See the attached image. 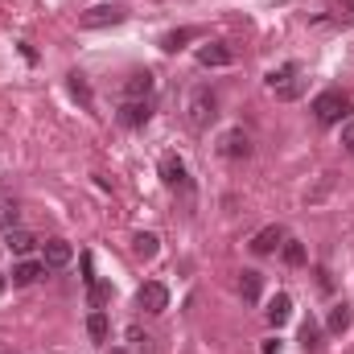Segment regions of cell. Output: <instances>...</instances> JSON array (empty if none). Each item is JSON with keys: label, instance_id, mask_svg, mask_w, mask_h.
Instances as JSON below:
<instances>
[{"label": "cell", "instance_id": "obj_3", "mask_svg": "<svg viewBox=\"0 0 354 354\" xmlns=\"http://www.w3.org/2000/svg\"><path fill=\"white\" fill-rule=\"evenodd\" d=\"M313 115H317V124H342V120H351V95H342V91H322V95L313 99Z\"/></svg>", "mask_w": 354, "mask_h": 354}, {"label": "cell", "instance_id": "obj_16", "mask_svg": "<svg viewBox=\"0 0 354 354\" xmlns=\"http://www.w3.org/2000/svg\"><path fill=\"white\" fill-rule=\"evenodd\" d=\"M198 33H202V29H194V25H181V29H169V33L161 37V50H165V54H177V50H181L185 41H194Z\"/></svg>", "mask_w": 354, "mask_h": 354}, {"label": "cell", "instance_id": "obj_19", "mask_svg": "<svg viewBox=\"0 0 354 354\" xmlns=\"http://www.w3.org/2000/svg\"><path fill=\"white\" fill-rule=\"evenodd\" d=\"M239 292H243L248 305H256V301H260V272H243V276H239Z\"/></svg>", "mask_w": 354, "mask_h": 354}, {"label": "cell", "instance_id": "obj_30", "mask_svg": "<svg viewBox=\"0 0 354 354\" xmlns=\"http://www.w3.org/2000/svg\"><path fill=\"white\" fill-rule=\"evenodd\" d=\"M107 354H128V351H107Z\"/></svg>", "mask_w": 354, "mask_h": 354}, {"label": "cell", "instance_id": "obj_9", "mask_svg": "<svg viewBox=\"0 0 354 354\" xmlns=\"http://www.w3.org/2000/svg\"><path fill=\"white\" fill-rule=\"evenodd\" d=\"M75 260V248L66 243V239H46V248H41V264L46 268H66Z\"/></svg>", "mask_w": 354, "mask_h": 354}, {"label": "cell", "instance_id": "obj_8", "mask_svg": "<svg viewBox=\"0 0 354 354\" xmlns=\"http://www.w3.org/2000/svg\"><path fill=\"white\" fill-rule=\"evenodd\" d=\"M157 169H161V181H165L169 189H189V174H185V161H181L177 153H165Z\"/></svg>", "mask_w": 354, "mask_h": 354}, {"label": "cell", "instance_id": "obj_26", "mask_svg": "<svg viewBox=\"0 0 354 354\" xmlns=\"http://www.w3.org/2000/svg\"><path fill=\"white\" fill-rule=\"evenodd\" d=\"M334 12H338V21H346V25H351V21H354V0H338V4H334Z\"/></svg>", "mask_w": 354, "mask_h": 354}, {"label": "cell", "instance_id": "obj_24", "mask_svg": "<svg viewBox=\"0 0 354 354\" xmlns=\"http://www.w3.org/2000/svg\"><path fill=\"white\" fill-rule=\"evenodd\" d=\"M301 346L305 351H317V322H305L301 326Z\"/></svg>", "mask_w": 354, "mask_h": 354}, {"label": "cell", "instance_id": "obj_29", "mask_svg": "<svg viewBox=\"0 0 354 354\" xmlns=\"http://www.w3.org/2000/svg\"><path fill=\"white\" fill-rule=\"evenodd\" d=\"M0 292H4V272H0Z\"/></svg>", "mask_w": 354, "mask_h": 354}, {"label": "cell", "instance_id": "obj_20", "mask_svg": "<svg viewBox=\"0 0 354 354\" xmlns=\"http://www.w3.org/2000/svg\"><path fill=\"white\" fill-rule=\"evenodd\" d=\"M66 83H71V95L83 103V107H91V87H87V75H79V71H71L66 75Z\"/></svg>", "mask_w": 354, "mask_h": 354}, {"label": "cell", "instance_id": "obj_17", "mask_svg": "<svg viewBox=\"0 0 354 354\" xmlns=\"http://www.w3.org/2000/svg\"><path fill=\"white\" fill-rule=\"evenodd\" d=\"M41 272H46V264H37V260H21V264L12 268V284H17V288H29Z\"/></svg>", "mask_w": 354, "mask_h": 354}, {"label": "cell", "instance_id": "obj_11", "mask_svg": "<svg viewBox=\"0 0 354 354\" xmlns=\"http://www.w3.org/2000/svg\"><path fill=\"white\" fill-rule=\"evenodd\" d=\"M124 91V99H149V91H153V71H128V79L120 83Z\"/></svg>", "mask_w": 354, "mask_h": 354}, {"label": "cell", "instance_id": "obj_21", "mask_svg": "<svg viewBox=\"0 0 354 354\" xmlns=\"http://www.w3.org/2000/svg\"><path fill=\"white\" fill-rule=\"evenodd\" d=\"M284 264H292V268H301L305 264V243H297V239H284Z\"/></svg>", "mask_w": 354, "mask_h": 354}, {"label": "cell", "instance_id": "obj_10", "mask_svg": "<svg viewBox=\"0 0 354 354\" xmlns=\"http://www.w3.org/2000/svg\"><path fill=\"white\" fill-rule=\"evenodd\" d=\"M284 239H288V231L272 223V227H264V231L252 239V252H256V256H272L276 248H284Z\"/></svg>", "mask_w": 354, "mask_h": 354}, {"label": "cell", "instance_id": "obj_6", "mask_svg": "<svg viewBox=\"0 0 354 354\" xmlns=\"http://www.w3.org/2000/svg\"><path fill=\"white\" fill-rule=\"evenodd\" d=\"M218 153L231 157V161H248V157H252V136H248L243 128H231V132H223Z\"/></svg>", "mask_w": 354, "mask_h": 354}, {"label": "cell", "instance_id": "obj_4", "mask_svg": "<svg viewBox=\"0 0 354 354\" xmlns=\"http://www.w3.org/2000/svg\"><path fill=\"white\" fill-rule=\"evenodd\" d=\"M136 305L145 309V313H165L169 309V288L161 284V280H149V284H140V292H136Z\"/></svg>", "mask_w": 354, "mask_h": 354}, {"label": "cell", "instance_id": "obj_18", "mask_svg": "<svg viewBox=\"0 0 354 354\" xmlns=\"http://www.w3.org/2000/svg\"><path fill=\"white\" fill-rule=\"evenodd\" d=\"M132 252H136V256H140V260H153V256H157V252H161V239H157V235H153V231H140V235H136V239H132Z\"/></svg>", "mask_w": 354, "mask_h": 354}, {"label": "cell", "instance_id": "obj_1", "mask_svg": "<svg viewBox=\"0 0 354 354\" xmlns=\"http://www.w3.org/2000/svg\"><path fill=\"white\" fill-rule=\"evenodd\" d=\"M214 115H218V95L210 87L189 91V99H185V120H189V128H194V132H206V128L214 124Z\"/></svg>", "mask_w": 354, "mask_h": 354}, {"label": "cell", "instance_id": "obj_13", "mask_svg": "<svg viewBox=\"0 0 354 354\" xmlns=\"http://www.w3.org/2000/svg\"><path fill=\"white\" fill-rule=\"evenodd\" d=\"M4 248H8L12 256H29V252L37 248V239H33L29 231H21V227H12V231H4Z\"/></svg>", "mask_w": 354, "mask_h": 354}, {"label": "cell", "instance_id": "obj_2", "mask_svg": "<svg viewBox=\"0 0 354 354\" xmlns=\"http://www.w3.org/2000/svg\"><path fill=\"white\" fill-rule=\"evenodd\" d=\"M305 83H309V79H301V66H297V62H284L280 71H272V75H268L272 95H276V99H284V103L301 99V95H305Z\"/></svg>", "mask_w": 354, "mask_h": 354}, {"label": "cell", "instance_id": "obj_14", "mask_svg": "<svg viewBox=\"0 0 354 354\" xmlns=\"http://www.w3.org/2000/svg\"><path fill=\"white\" fill-rule=\"evenodd\" d=\"M354 322V309L346 301H338V305H330V317H326V326H330V334H346Z\"/></svg>", "mask_w": 354, "mask_h": 354}, {"label": "cell", "instance_id": "obj_22", "mask_svg": "<svg viewBox=\"0 0 354 354\" xmlns=\"http://www.w3.org/2000/svg\"><path fill=\"white\" fill-rule=\"evenodd\" d=\"M87 334L95 338V342H103V338H107V317H103V309H95V313L87 317Z\"/></svg>", "mask_w": 354, "mask_h": 354}, {"label": "cell", "instance_id": "obj_7", "mask_svg": "<svg viewBox=\"0 0 354 354\" xmlns=\"http://www.w3.org/2000/svg\"><path fill=\"white\" fill-rule=\"evenodd\" d=\"M149 115H153L149 99H124V103H120V111H115V120H120L124 128H145V124H149Z\"/></svg>", "mask_w": 354, "mask_h": 354}, {"label": "cell", "instance_id": "obj_15", "mask_svg": "<svg viewBox=\"0 0 354 354\" xmlns=\"http://www.w3.org/2000/svg\"><path fill=\"white\" fill-rule=\"evenodd\" d=\"M288 317H292V297H288V292H276V297L268 301V322H272V326H284Z\"/></svg>", "mask_w": 354, "mask_h": 354}, {"label": "cell", "instance_id": "obj_23", "mask_svg": "<svg viewBox=\"0 0 354 354\" xmlns=\"http://www.w3.org/2000/svg\"><path fill=\"white\" fill-rule=\"evenodd\" d=\"M107 297H111V284H99V280H95V284H91V309H103Z\"/></svg>", "mask_w": 354, "mask_h": 354}, {"label": "cell", "instance_id": "obj_27", "mask_svg": "<svg viewBox=\"0 0 354 354\" xmlns=\"http://www.w3.org/2000/svg\"><path fill=\"white\" fill-rule=\"evenodd\" d=\"M342 149L354 157V120H346V124H342Z\"/></svg>", "mask_w": 354, "mask_h": 354}, {"label": "cell", "instance_id": "obj_12", "mask_svg": "<svg viewBox=\"0 0 354 354\" xmlns=\"http://www.w3.org/2000/svg\"><path fill=\"white\" fill-rule=\"evenodd\" d=\"M198 62H202V66H231V62H235V54H231L223 41H210V46H202V50H198Z\"/></svg>", "mask_w": 354, "mask_h": 354}, {"label": "cell", "instance_id": "obj_5", "mask_svg": "<svg viewBox=\"0 0 354 354\" xmlns=\"http://www.w3.org/2000/svg\"><path fill=\"white\" fill-rule=\"evenodd\" d=\"M128 12L120 8V4H95V8H87L83 17H79V25L83 29H107V25H120Z\"/></svg>", "mask_w": 354, "mask_h": 354}, {"label": "cell", "instance_id": "obj_28", "mask_svg": "<svg viewBox=\"0 0 354 354\" xmlns=\"http://www.w3.org/2000/svg\"><path fill=\"white\" fill-rule=\"evenodd\" d=\"M264 354H280V338H268V342H264Z\"/></svg>", "mask_w": 354, "mask_h": 354}, {"label": "cell", "instance_id": "obj_25", "mask_svg": "<svg viewBox=\"0 0 354 354\" xmlns=\"http://www.w3.org/2000/svg\"><path fill=\"white\" fill-rule=\"evenodd\" d=\"M0 227H4V231L17 227V202H0Z\"/></svg>", "mask_w": 354, "mask_h": 354}]
</instances>
